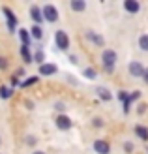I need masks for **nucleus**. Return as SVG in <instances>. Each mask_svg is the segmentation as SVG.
<instances>
[{
    "instance_id": "1",
    "label": "nucleus",
    "mask_w": 148,
    "mask_h": 154,
    "mask_svg": "<svg viewBox=\"0 0 148 154\" xmlns=\"http://www.w3.org/2000/svg\"><path fill=\"white\" fill-rule=\"evenodd\" d=\"M101 60H103L105 72L113 73L114 72V64H116V53L113 49H107V51H103V55H101Z\"/></svg>"
},
{
    "instance_id": "2",
    "label": "nucleus",
    "mask_w": 148,
    "mask_h": 154,
    "mask_svg": "<svg viewBox=\"0 0 148 154\" xmlns=\"http://www.w3.org/2000/svg\"><path fill=\"white\" fill-rule=\"evenodd\" d=\"M54 42H56V47L62 49V51H68L69 49V38L64 30H58L56 34H54Z\"/></svg>"
},
{
    "instance_id": "3",
    "label": "nucleus",
    "mask_w": 148,
    "mask_h": 154,
    "mask_svg": "<svg viewBox=\"0 0 148 154\" xmlns=\"http://www.w3.org/2000/svg\"><path fill=\"white\" fill-rule=\"evenodd\" d=\"M41 10H43V17H45V21H49V23L58 21V10H56L53 4H45Z\"/></svg>"
},
{
    "instance_id": "4",
    "label": "nucleus",
    "mask_w": 148,
    "mask_h": 154,
    "mask_svg": "<svg viewBox=\"0 0 148 154\" xmlns=\"http://www.w3.org/2000/svg\"><path fill=\"white\" fill-rule=\"evenodd\" d=\"M144 72H146V68L141 62H131L129 64V73L133 77H144Z\"/></svg>"
},
{
    "instance_id": "5",
    "label": "nucleus",
    "mask_w": 148,
    "mask_h": 154,
    "mask_svg": "<svg viewBox=\"0 0 148 154\" xmlns=\"http://www.w3.org/2000/svg\"><path fill=\"white\" fill-rule=\"evenodd\" d=\"M94 150L98 154H109L111 152V145L107 141H103V139H98V141H94Z\"/></svg>"
},
{
    "instance_id": "6",
    "label": "nucleus",
    "mask_w": 148,
    "mask_h": 154,
    "mask_svg": "<svg viewBox=\"0 0 148 154\" xmlns=\"http://www.w3.org/2000/svg\"><path fill=\"white\" fill-rule=\"evenodd\" d=\"M73 126V122H71V119L69 117H66V115H58L56 117V128H60V130H69Z\"/></svg>"
},
{
    "instance_id": "7",
    "label": "nucleus",
    "mask_w": 148,
    "mask_h": 154,
    "mask_svg": "<svg viewBox=\"0 0 148 154\" xmlns=\"http://www.w3.org/2000/svg\"><path fill=\"white\" fill-rule=\"evenodd\" d=\"M2 11L6 13V17H8V28H10L11 30V32H13V30H15V26H17V17H15V15H13V11L10 10V8H2Z\"/></svg>"
},
{
    "instance_id": "8",
    "label": "nucleus",
    "mask_w": 148,
    "mask_h": 154,
    "mask_svg": "<svg viewBox=\"0 0 148 154\" xmlns=\"http://www.w3.org/2000/svg\"><path fill=\"white\" fill-rule=\"evenodd\" d=\"M30 17L36 21V25H41V23L45 21L43 10H41V8H38V6H32V8H30Z\"/></svg>"
},
{
    "instance_id": "9",
    "label": "nucleus",
    "mask_w": 148,
    "mask_h": 154,
    "mask_svg": "<svg viewBox=\"0 0 148 154\" xmlns=\"http://www.w3.org/2000/svg\"><path fill=\"white\" fill-rule=\"evenodd\" d=\"M124 8H126L128 13H137L141 10V4H139L137 0H126V2H124Z\"/></svg>"
},
{
    "instance_id": "10",
    "label": "nucleus",
    "mask_w": 148,
    "mask_h": 154,
    "mask_svg": "<svg viewBox=\"0 0 148 154\" xmlns=\"http://www.w3.org/2000/svg\"><path fill=\"white\" fill-rule=\"evenodd\" d=\"M58 72V68L54 66V64H43L40 66V73L41 75H53V73H56Z\"/></svg>"
},
{
    "instance_id": "11",
    "label": "nucleus",
    "mask_w": 148,
    "mask_h": 154,
    "mask_svg": "<svg viewBox=\"0 0 148 154\" xmlns=\"http://www.w3.org/2000/svg\"><path fill=\"white\" fill-rule=\"evenodd\" d=\"M135 134L141 137L143 141H148V128L146 126H141V124H137L135 126Z\"/></svg>"
},
{
    "instance_id": "12",
    "label": "nucleus",
    "mask_w": 148,
    "mask_h": 154,
    "mask_svg": "<svg viewBox=\"0 0 148 154\" xmlns=\"http://www.w3.org/2000/svg\"><path fill=\"white\" fill-rule=\"evenodd\" d=\"M19 36H21V42H23V45L25 47H30V32L26 28H21L19 30Z\"/></svg>"
},
{
    "instance_id": "13",
    "label": "nucleus",
    "mask_w": 148,
    "mask_h": 154,
    "mask_svg": "<svg viewBox=\"0 0 148 154\" xmlns=\"http://www.w3.org/2000/svg\"><path fill=\"white\" fill-rule=\"evenodd\" d=\"M21 55H23V58H25V62H26V64L34 62V55H30L28 47H25V45H23V47H21Z\"/></svg>"
},
{
    "instance_id": "14",
    "label": "nucleus",
    "mask_w": 148,
    "mask_h": 154,
    "mask_svg": "<svg viewBox=\"0 0 148 154\" xmlns=\"http://www.w3.org/2000/svg\"><path fill=\"white\" fill-rule=\"evenodd\" d=\"M96 92H98V96L101 98V100H105V102H109L113 96H111V92H109L107 88H103V87H99V88H96Z\"/></svg>"
},
{
    "instance_id": "15",
    "label": "nucleus",
    "mask_w": 148,
    "mask_h": 154,
    "mask_svg": "<svg viewBox=\"0 0 148 154\" xmlns=\"http://www.w3.org/2000/svg\"><path fill=\"white\" fill-rule=\"evenodd\" d=\"M30 34H32V38H36V40H41V38H43V30H41L40 25H34L32 30H30Z\"/></svg>"
},
{
    "instance_id": "16",
    "label": "nucleus",
    "mask_w": 148,
    "mask_h": 154,
    "mask_svg": "<svg viewBox=\"0 0 148 154\" xmlns=\"http://www.w3.org/2000/svg\"><path fill=\"white\" fill-rule=\"evenodd\" d=\"M86 38H88V40H92L96 45H103V38L98 36L96 32H86Z\"/></svg>"
},
{
    "instance_id": "17",
    "label": "nucleus",
    "mask_w": 148,
    "mask_h": 154,
    "mask_svg": "<svg viewBox=\"0 0 148 154\" xmlns=\"http://www.w3.org/2000/svg\"><path fill=\"white\" fill-rule=\"evenodd\" d=\"M84 8H86V4H84L83 0H73V2H71V10L73 11H83Z\"/></svg>"
},
{
    "instance_id": "18",
    "label": "nucleus",
    "mask_w": 148,
    "mask_h": 154,
    "mask_svg": "<svg viewBox=\"0 0 148 154\" xmlns=\"http://www.w3.org/2000/svg\"><path fill=\"white\" fill-rule=\"evenodd\" d=\"M11 94H13V90L10 87H0V98L8 100V98H11Z\"/></svg>"
},
{
    "instance_id": "19",
    "label": "nucleus",
    "mask_w": 148,
    "mask_h": 154,
    "mask_svg": "<svg viewBox=\"0 0 148 154\" xmlns=\"http://www.w3.org/2000/svg\"><path fill=\"white\" fill-rule=\"evenodd\" d=\"M34 62H38L40 66H43V51H41L40 45H38V51H36V55H34Z\"/></svg>"
},
{
    "instance_id": "20",
    "label": "nucleus",
    "mask_w": 148,
    "mask_h": 154,
    "mask_svg": "<svg viewBox=\"0 0 148 154\" xmlns=\"http://www.w3.org/2000/svg\"><path fill=\"white\" fill-rule=\"evenodd\" d=\"M139 47H141L143 51H148V36L146 34L139 38Z\"/></svg>"
},
{
    "instance_id": "21",
    "label": "nucleus",
    "mask_w": 148,
    "mask_h": 154,
    "mask_svg": "<svg viewBox=\"0 0 148 154\" xmlns=\"http://www.w3.org/2000/svg\"><path fill=\"white\" fill-rule=\"evenodd\" d=\"M38 81H40V77H28L26 81H23V83H21V87H30V85H36Z\"/></svg>"
},
{
    "instance_id": "22",
    "label": "nucleus",
    "mask_w": 148,
    "mask_h": 154,
    "mask_svg": "<svg viewBox=\"0 0 148 154\" xmlns=\"http://www.w3.org/2000/svg\"><path fill=\"white\" fill-rule=\"evenodd\" d=\"M96 70H92V68H86V70H84V77H86V79H96Z\"/></svg>"
},
{
    "instance_id": "23",
    "label": "nucleus",
    "mask_w": 148,
    "mask_h": 154,
    "mask_svg": "<svg viewBox=\"0 0 148 154\" xmlns=\"http://www.w3.org/2000/svg\"><path fill=\"white\" fill-rule=\"evenodd\" d=\"M118 100H120V102H124V103H126L128 100H129V96H128V92H124V90H120V92H118Z\"/></svg>"
},
{
    "instance_id": "24",
    "label": "nucleus",
    "mask_w": 148,
    "mask_h": 154,
    "mask_svg": "<svg viewBox=\"0 0 148 154\" xmlns=\"http://www.w3.org/2000/svg\"><path fill=\"white\" fill-rule=\"evenodd\" d=\"M6 68H8V58L0 57V70H6Z\"/></svg>"
},
{
    "instance_id": "25",
    "label": "nucleus",
    "mask_w": 148,
    "mask_h": 154,
    "mask_svg": "<svg viewBox=\"0 0 148 154\" xmlns=\"http://www.w3.org/2000/svg\"><path fill=\"white\" fill-rule=\"evenodd\" d=\"M124 149H126L128 154H131V152H133V143H129V141H128L126 145H124Z\"/></svg>"
},
{
    "instance_id": "26",
    "label": "nucleus",
    "mask_w": 148,
    "mask_h": 154,
    "mask_svg": "<svg viewBox=\"0 0 148 154\" xmlns=\"http://www.w3.org/2000/svg\"><path fill=\"white\" fill-rule=\"evenodd\" d=\"M54 107H56V111H62V113H64V109H66V105L62 103V102H58V103L54 105Z\"/></svg>"
},
{
    "instance_id": "27",
    "label": "nucleus",
    "mask_w": 148,
    "mask_h": 154,
    "mask_svg": "<svg viewBox=\"0 0 148 154\" xmlns=\"http://www.w3.org/2000/svg\"><path fill=\"white\" fill-rule=\"evenodd\" d=\"M36 141H38V139H36V137H32V135L26 137V143H28V145H36Z\"/></svg>"
},
{
    "instance_id": "28",
    "label": "nucleus",
    "mask_w": 148,
    "mask_h": 154,
    "mask_svg": "<svg viewBox=\"0 0 148 154\" xmlns=\"http://www.w3.org/2000/svg\"><path fill=\"white\" fill-rule=\"evenodd\" d=\"M94 126L96 128H101V126H103V120H101V119H94Z\"/></svg>"
},
{
    "instance_id": "29",
    "label": "nucleus",
    "mask_w": 148,
    "mask_h": 154,
    "mask_svg": "<svg viewBox=\"0 0 148 154\" xmlns=\"http://www.w3.org/2000/svg\"><path fill=\"white\" fill-rule=\"evenodd\" d=\"M25 105L26 109H34V102H30V100H25Z\"/></svg>"
},
{
    "instance_id": "30",
    "label": "nucleus",
    "mask_w": 148,
    "mask_h": 154,
    "mask_svg": "<svg viewBox=\"0 0 148 154\" xmlns=\"http://www.w3.org/2000/svg\"><path fill=\"white\" fill-rule=\"evenodd\" d=\"M11 85H13V87H15V85H21V83H19V77H17V75H13V77H11Z\"/></svg>"
},
{
    "instance_id": "31",
    "label": "nucleus",
    "mask_w": 148,
    "mask_h": 154,
    "mask_svg": "<svg viewBox=\"0 0 148 154\" xmlns=\"http://www.w3.org/2000/svg\"><path fill=\"white\" fill-rule=\"evenodd\" d=\"M69 62H71V64H77L79 60H77V57H75V55H71V57H69Z\"/></svg>"
},
{
    "instance_id": "32",
    "label": "nucleus",
    "mask_w": 148,
    "mask_h": 154,
    "mask_svg": "<svg viewBox=\"0 0 148 154\" xmlns=\"http://www.w3.org/2000/svg\"><path fill=\"white\" fill-rule=\"evenodd\" d=\"M146 111V103H141V107H139V113H144Z\"/></svg>"
},
{
    "instance_id": "33",
    "label": "nucleus",
    "mask_w": 148,
    "mask_h": 154,
    "mask_svg": "<svg viewBox=\"0 0 148 154\" xmlns=\"http://www.w3.org/2000/svg\"><path fill=\"white\" fill-rule=\"evenodd\" d=\"M23 73H25V70H23V68H19V70H17V72H15V75H17V77H21Z\"/></svg>"
},
{
    "instance_id": "34",
    "label": "nucleus",
    "mask_w": 148,
    "mask_h": 154,
    "mask_svg": "<svg viewBox=\"0 0 148 154\" xmlns=\"http://www.w3.org/2000/svg\"><path fill=\"white\" fill-rule=\"evenodd\" d=\"M143 79H144V83L148 85V68H146V72H144V77H143Z\"/></svg>"
},
{
    "instance_id": "35",
    "label": "nucleus",
    "mask_w": 148,
    "mask_h": 154,
    "mask_svg": "<svg viewBox=\"0 0 148 154\" xmlns=\"http://www.w3.org/2000/svg\"><path fill=\"white\" fill-rule=\"evenodd\" d=\"M32 154H45V152H43V150H34Z\"/></svg>"
},
{
    "instance_id": "36",
    "label": "nucleus",
    "mask_w": 148,
    "mask_h": 154,
    "mask_svg": "<svg viewBox=\"0 0 148 154\" xmlns=\"http://www.w3.org/2000/svg\"><path fill=\"white\" fill-rule=\"evenodd\" d=\"M146 150H148V149H146Z\"/></svg>"
}]
</instances>
